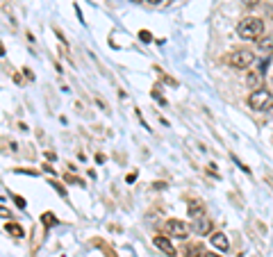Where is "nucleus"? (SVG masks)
<instances>
[{
  "label": "nucleus",
  "mask_w": 273,
  "mask_h": 257,
  "mask_svg": "<svg viewBox=\"0 0 273 257\" xmlns=\"http://www.w3.org/2000/svg\"><path fill=\"white\" fill-rule=\"evenodd\" d=\"M264 34V21L257 16H246L239 21L237 25V36L244 41H257Z\"/></svg>",
  "instance_id": "nucleus-1"
},
{
  "label": "nucleus",
  "mask_w": 273,
  "mask_h": 257,
  "mask_svg": "<svg viewBox=\"0 0 273 257\" xmlns=\"http://www.w3.org/2000/svg\"><path fill=\"white\" fill-rule=\"evenodd\" d=\"M248 107L255 109V112H266V109L273 107V93L266 91V89H255L248 96Z\"/></svg>",
  "instance_id": "nucleus-2"
},
{
  "label": "nucleus",
  "mask_w": 273,
  "mask_h": 257,
  "mask_svg": "<svg viewBox=\"0 0 273 257\" xmlns=\"http://www.w3.org/2000/svg\"><path fill=\"white\" fill-rule=\"evenodd\" d=\"M228 62H230V66H235V69H248L250 64L255 62V55L250 50H235L232 55L228 57Z\"/></svg>",
  "instance_id": "nucleus-3"
},
{
  "label": "nucleus",
  "mask_w": 273,
  "mask_h": 257,
  "mask_svg": "<svg viewBox=\"0 0 273 257\" xmlns=\"http://www.w3.org/2000/svg\"><path fill=\"white\" fill-rule=\"evenodd\" d=\"M166 232H169V237H176V239H187L189 237V225L182 223V221H169L166 223Z\"/></svg>",
  "instance_id": "nucleus-4"
},
{
  "label": "nucleus",
  "mask_w": 273,
  "mask_h": 257,
  "mask_svg": "<svg viewBox=\"0 0 273 257\" xmlns=\"http://www.w3.org/2000/svg\"><path fill=\"white\" fill-rule=\"evenodd\" d=\"M191 230H193L196 234H207L209 230H212V219H209L207 214H201V216H196V219H193Z\"/></svg>",
  "instance_id": "nucleus-5"
},
{
  "label": "nucleus",
  "mask_w": 273,
  "mask_h": 257,
  "mask_svg": "<svg viewBox=\"0 0 273 257\" xmlns=\"http://www.w3.org/2000/svg\"><path fill=\"white\" fill-rule=\"evenodd\" d=\"M257 50L264 60H271L273 55V36H264V39H257Z\"/></svg>",
  "instance_id": "nucleus-6"
},
{
  "label": "nucleus",
  "mask_w": 273,
  "mask_h": 257,
  "mask_svg": "<svg viewBox=\"0 0 273 257\" xmlns=\"http://www.w3.org/2000/svg\"><path fill=\"white\" fill-rule=\"evenodd\" d=\"M209 241H212V246H214V248H219L221 253H228L230 241H228V237H225L223 232H214L212 237H209Z\"/></svg>",
  "instance_id": "nucleus-7"
},
{
  "label": "nucleus",
  "mask_w": 273,
  "mask_h": 257,
  "mask_svg": "<svg viewBox=\"0 0 273 257\" xmlns=\"http://www.w3.org/2000/svg\"><path fill=\"white\" fill-rule=\"evenodd\" d=\"M155 246L162 250V253H166V255H176V248H173V244L169 241V237H155Z\"/></svg>",
  "instance_id": "nucleus-8"
},
{
  "label": "nucleus",
  "mask_w": 273,
  "mask_h": 257,
  "mask_svg": "<svg viewBox=\"0 0 273 257\" xmlns=\"http://www.w3.org/2000/svg\"><path fill=\"white\" fill-rule=\"evenodd\" d=\"M7 228V232L12 234V237H16V239H21V237H25V232H23V228H21L18 223H7L5 225Z\"/></svg>",
  "instance_id": "nucleus-9"
},
{
  "label": "nucleus",
  "mask_w": 273,
  "mask_h": 257,
  "mask_svg": "<svg viewBox=\"0 0 273 257\" xmlns=\"http://www.w3.org/2000/svg\"><path fill=\"white\" fill-rule=\"evenodd\" d=\"M246 82L253 87V91H255V89H262V87H260V85H262V73H248Z\"/></svg>",
  "instance_id": "nucleus-10"
},
{
  "label": "nucleus",
  "mask_w": 273,
  "mask_h": 257,
  "mask_svg": "<svg viewBox=\"0 0 273 257\" xmlns=\"http://www.w3.org/2000/svg\"><path fill=\"white\" fill-rule=\"evenodd\" d=\"M201 214H205V207L201 205V203H191V205H189V216L191 219L201 216Z\"/></svg>",
  "instance_id": "nucleus-11"
},
{
  "label": "nucleus",
  "mask_w": 273,
  "mask_h": 257,
  "mask_svg": "<svg viewBox=\"0 0 273 257\" xmlns=\"http://www.w3.org/2000/svg\"><path fill=\"white\" fill-rule=\"evenodd\" d=\"M41 221H44V225H57V219H55V214H44V216H41Z\"/></svg>",
  "instance_id": "nucleus-12"
},
{
  "label": "nucleus",
  "mask_w": 273,
  "mask_h": 257,
  "mask_svg": "<svg viewBox=\"0 0 273 257\" xmlns=\"http://www.w3.org/2000/svg\"><path fill=\"white\" fill-rule=\"evenodd\" d=\"M185 253H187V257H201V255H198V253H201V248H198V246H187Z\"/></svg>",
  "instance_id": "nucleus-13"
},
{
  "label": "nucleus",
  "mask_w": 273,
  "mask_h": 257,
  "mask_svg": "<svg viewBox=\"0 0 273 257\" xmlns=\"http://www.w3.org/2000/svg\"><path fill=\"white\" fill-rule=\"evenodd\" d=\"M139 39L144 41V44H148V41L153 39V36H150V32H148V30H141V32H139Z\"/></svg>",
  "instance_id": "nucleus-14"
},
{
  "label": "nucleus",
  "mask_w": 273,
  "mask_h": 257,
  "mask_svg": "<svg viewBox=\"0 0 273 257\" xmlns=\"http://www.w3.org/2000/svg\"><path fill=\"white\" fill-rule=\"evenodd\" d=\"M0 219H12L9 209H7V207H3V205H0Z\"/></svg>",
  "instance_id": "nucleus-15"
},
{
  "label": "nucleus",
  "mask_w": 273,
  "mask_h": 257,
  "mask_svg": "<svg viewBox=\"0 0 273 257\" xmlns=\"http://www.w3.org/2000/svg\"><path fill=\"white\" fill-rule=\"evenodd\" d=\"M257 3H260V0H241V5H246V7H255Z\"/></svg>",
  "instance_id": "nucleus-16"
},
{
  "label": "nucleus",
  "mask_w": 273,
  "mask_h": 257,
  "mask_svg": "<svg viewBox=\"0 0 273 257\" xmlns=\"http://www.w3.org/2000/svg\"><path fill=\"white\" fill-rule=\"evenodd\" d=\"M14 201H16V205H18L21 209L25 207V201H23V198H21V196H14Z\"/></svg>",
  "instance_id": "nucleus-17"
},
{
  "label": "nucleus",
  "mask_w": 273,
  "mask_h": 257,
  "mask_svg": "<svg viewBox=\"0 0 273 257\" xmlns=\"http://www.w3.org/2000/svg\"><path fill=\"white\" fill-rule=\"evenodd\" d=\"M148 3H153V5H160V3H162V0H148Z\"/></svg>",
  "instance_id": "nucleus-18"
},
{
  "label": "nucleus",
  "mask_w": 273,
  "mask_h": 257,
  "mask_svg": "<svg viewBox=\"0 0 273 257\" xmlns=\"http://www.w3.org/2000/svg\"><path fill=\"white\" fill-rule=\"evenodd\" d=\"M132 3H141V0H132Z\"/></svg>",
  "instance_id": "nucleus-19"
},
{
  "label": "nucleus",
  "mask_w": 273,
  "mask_h": 257,
  "mask_svg": "<svg viewBox=\"0 0 273 257\" xmlns=\"http://www.w3.org/2000/svg\"><path fill=\"white\" fill-rule=\"evenodd\" d=\"M205 257H212V255H205Z\"/></svg>",
  "instance_id": "nucleus-20"
}]
</instances>
